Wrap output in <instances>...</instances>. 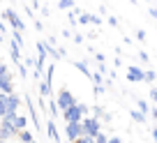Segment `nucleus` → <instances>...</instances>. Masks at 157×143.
Wrapping results in <instances>:
<instances>
[{"label":"nucleus","mask_w":157,"mask_h":143,"mask_svg":"<svg viewBox=\"0 0 157 143\" xmlns=\"http://www.w3.org/2000/svg\"><path fill=\"white\" fill-rule=\"evenodd\" d=\"M88 106L86 104H81V102H76L74 106H69V109H65L63 111V118H65V122H81V120L88 115Z\"/></svg>","instance_id":"nucleus-1"},{"label":"nucleus","mask_w":157,"mask_h":143,"mask_svg":"<svg viewBox=\"0 0 157 143\" xmlns=\"http://www.w3.org/2000/svg\"><path fill=\"white\" fill-rule=\"evenodd\" d=\"M102 132V125H99L97 118H93V115H86L83 120H81V134L83 136H97V134Z\"/></svg>","instance_id":"nucleus-2"},{"label":"nucleus","mask_w":157,"mask_h":143,"mask_svg":"<svg viewBox=\"0 0 157 143\" xmlns=\"http://www.w3.org/2000/svg\"><path fill=\"white\" fill-rule=\"evenodd\" d=\"M0 104L5 106V113H19V106H21V97L19 95H0Z\"/></svg>","instance_id":"nucleus-3"},{"label":"nucleus","mask_w":157,"mask_h":143,"mask_svg":"<svg viewBox=\"0 0 157 143\" xmlns=\"http://www.w3.org/2000/svg\"><path fill=\"white\" fill-rule=\"evenodd\" d=\"M53 102H56V106H58V111H65V109H69V106H74V104H76V97H74L69 90H65V88H63Z\"/></svg>","instance_id":"nucleus-4"},{"label":"nucleus","mask_w":157,"mask_h":143,"mask_svg":"<svg viewBox=\"0 0 157 143\" xmlns=\"http://www.w3.org/2000/svg\"><path fill=\"white\" fill-rule=\"evenodd\" d=\"M2 19L7 21V23L12 25V30H16V32H21V30H25V23L21 21V16L16 14L14 9H5V14H2Z\"/></svg>","instance_id":"nucleus-5"},{"label":"nucleus","mask_w":157,"mask_h":143,"mask_svg":"<svg viewBox=\"0 0 157 143\" xmlns=\"http://www.w3.org/2000/svg\"><path fill=\"white\" fill-rule=\"evenodd\" d=\"M44 42L37 44V60H35V74L42 76V69H44V62H46V49H44Z\"/></svg>","instance_id":"nucleus-6"},{"label":"nucleus","mask_w":157,"mask_h":143,"mask_svg":"<svg viewBox=\"0 0 157 143\" xmlns=\"http://www.w3.org/2000/svg\"><path fill=\"white\" fill-rule=\"evenodd\" d=\"M65 136H67L69 143H74L78 136H83V134H81V122H67V127H65Z\"/></svg>","instance_id":"nucleus-7"},{"label":"nucleus","mask_w":157,"mask_h":143,"mask_svg":"<svg viewBox=\"0 0 157 143\" xmlns=\"http://www.w3.org/2000/svg\"><path fill=\"white\" fill-rule=\"evenodd\" d=\"M12 92H14L12 72H10V74H0V95H12Z\"/></svg>","instance_id":"nucleus-8"},{"label":"nucleus","mask_w":157,"mask_h":143,"mask_svg":"<svg viewBox=\"0 0 157 143\" xmlns=\"http://www.w3.org/2000/svg\"><path fill=\"white\" fill-rule=\"evenodd\" d=\"M127 79H129V83H141L143 81V69L136 67V65H129L127 67Z\"/></svg>","instance_id":"nucleus-9"},{"label":"nucleus","mask_w":157,"mask_h":143,"mask_svg":"<svg viewBox=\"0 0 157 143\" xmlns=\"http://www.w3.org/2000/svg\"><path fill=\"white\" fill-rule=\"evenodd\" d=\"M10 55H12V60H14V65H21V46L14 44L12 40H10Z\"/></svg>","instance_id":"nucleus-10"},{"label":"nucleus","mask_w":157,"mask_h":143,"mask_svg":"<svg viewBox=\"0 0 157 143\" xmlns=\"http://www.w3.org/2000/svg\"><path fill=\"white\" fill-rule=\"evenodd\" d=\"M12 125H14L16 132H21V129H28V118H25V115H16V118L12 120Z\"/></svg>","instance_id":"nucleus-11"},{"label":"nucleus","mask_w":157,"mask_h":143,"mask_svg":"<svg viewBox=\"0 0 157 143\" xmlns=\"http://www.w3.org/2000/svg\"><path fill=\"white\" fill-rule=\"evenodd\" d=\"M16 136H19V141H21V143H35V136L28 132V129H21Z\"/></svg>","instance_id":"nucleus-12"},{"label":"nucleus","mask_w":157,"mask_h":143,"mask_svg":"<svg viewBox=\"0 0 157 143\" xmlns=\"http://www.w3.org/2000/svg\"><path fill=\"white\" fill-rule=\"evenodd\" d=\"M93 16L95 14H86V12H81V14L76 16V23L78 25H88V23H93Z\"/></svg>","instance_id":"nucleus-13"},{"label":"nucleus","mask_w":157,"mask_h":143,"mask_svg":"<svg viewBox=\"0 0 157 143\" xmlns=\"http://www.w3.org/2000/svg\"><path fill=\"white\" fill-rule=\"evenodd\" d=\"M74 67H76L83 76H90V69H88V62H86V60H76V62H74Z\"/></svg>","instance_id":"nucleus-14"},{"label":"nucleus","mask_w":157,"mask_h":143,"mask_svg":"<svg viewBox=\"0 0 157 143\" xmlns=\"http://www.w3.org/2000/svg\"><path fill=\"white\" fill-rule=\"evenodd\" d=\"M46 132H49V136L53 138V141H60V136H58V129H56V125L51 122V120L46 122Z\"/></svg>","instance_id":"nucleus-15"},{"label":"nucleus","mask_w":157,"mask_h":143,"mask_svg":"<svg viewBox=\"0 0 157 143\" xmlns=\"http://www.w3.org/2000/svg\"><path fill=\"white\" fill-rule=\"evenodd\" d=\"M39 92H42V97H49V95H51V83L39 81Z\"/></svg>","instance_id":"nucleus-16"},{"label":"nucleus","mask_w":157,"mask_h":143,"mask_svg":"<svg viewBox=\"0 0 157 143\" xmlns=\"http://www.w3.org/2000/svg\"><path fill=\"white\" fill-rule=\"evenodd\" d=\"M53 74H56V65H49V67H46V83H51V81H53Z\"/></svg>","instance_id":"nucleus-17"},{"label":"nucleus","mask_w":157,"mask_h":143,"mask_svg":"<svg viewBox=\"0 0 157 143\" xmlns=\"http://www.w3.org/2000/svg\"><path fill=\"white\" fill-rule=\"evenodd\" d=\"M58 7H60V9H72L74 0H58Z\"/></svg>","instance_id":"nucleus-18"},{"label":"nucleus","mask_w":157,"mask_h":143,"mask_svg":"<svg viewBox=\"0 0 157 143\" xmlns=\"http://www.w3.org/2000/svg\"><path fill=\"white\" fill-rule=\"evenodd\" d=\"M143 81H146V83H152V81H155V72H152V69H146V72H143Z\"/></svg>","instance_id":"nucleus-19"},{"label":"nucleus","mask_w":157,"mask_h":143,"mask_svg":"<svg viewBox=\"0 0 157 143\" xmlns=\"http://www.w3.org/2000/svg\"><path fill=\"white\" fill-rule=\"evenodd\" d=\"M12 42L19 46H23V37H21V32H16V30H12Z\"/></svg>","instance_id":"nucleus-20"},{"label":"nucleus","mask_w":157,"mask_h":143,"mask_svg":"<svg viewBox=\"0 0 157 143\" xmlns=\"http://www.w3.org/2000/svg\"><path fill=\"white\" fill-rule=\"evenodd\" d=\"M132 118L136 122H146V113H141V111H132Z\"/></svg>","instance_id":"nucleus-21"},{"label":"nucleus","mask_w":157,"mask_h":143,"mask_svg":"<svg viewBox=\"0 0 157 143\" xmlns=\"http://www.w3.org/2000/svg\"><path fill=\"white\" fill-rule=\"evenodd\" d=\"M106 138H109L106 134H104V132H99L97 136H93V143H106Z\"/></svg>","instance_id":"nucleus-22"},{"label":"nucleus","mask_w":157,"mask_h":143,"mask_svg":"<svg viewBox=\"0 0 157 143\" xmlns=\"http://www.w3.org/2000/svg\"><path fill=\"white\" fill-rule=\"evenodd\" d=\"M93 118H104V109H102V106H95V109H93Z\"/></svg>","instance_id":"nucleus-23"},{"label":"nucleus","mask_w":157,"mask_h":143,"mask_svg":"<svg viewBox=\"0 0 157 143\" xmlns=\"http://www.w3.org/2000/svg\"><path fill=\"white\" fill-rule=\"evenodd\" d=\"M139 111H141V113H148V102L139 99Z\"/></svg>","instance_id":"nucleus-24"},{"label":"nucleus","mask_w":157,"mask_h":143,"mask_svg":"<svg viewBox=\"0 0 157 143\" xmlns=\"http://www.w3.org/2000/svg\"><path fill=\"white\" fill-rule=\"evenodd\" d=\"M74 143H93V138H90V136H78Z\"/></svg>","instance_id":"nucleus-25"},{"label":"nucleus","mask_w":157,"mask_h":143,"mask_svg":"<svg viewBox=\"0 0 157 143\" xmlns=\"http://www.w3.org/2000/svg\"><path fill=\"white\" fill-rule=\"evenodd\" d=\"M136 40H139V42L146 40V30H136Z\"/></svg>","instance_id":"nucleus-26"},{"label":"nucleus","mask_w":157,"mask_h":143,"mask_svg":"<svg viewBox=\"0 0 157 143\" xmlns=\"http://www.w3.org/2000/svg\"><path fill=\"white\" fill-rule=\"evenodd\" d=\"M49 109H51V113H58V106H56V102H53V99H51V102H49Z\"/></svg>","instance_id":"nucleus-27"},{"label":"nucleus","mask_w":157,"mask_h":143,"mask_svg":"<svg viewBox=\"0 0 157 143\" xmlns=\"http://www.w3.org/2000/svg\"><path fill=\"white\" fill-rule=\"evenodd\" d=\"M19 74L23 76V79H25V76H28V69H25V65H19Z\"/></svg>","instance_id":"nucleus-28"},{"label":"nucleus","mask_w":157,"mask_h":143,"mask_svg":"<svg viewBox=\"0 0 157 143\" xmlns=\"http://www.w3.org/2000/svg\"><path fill=\"white\" fill-rule=\"evenodd\" d=\"M106 143H123V141H120V136H109Z\"/></svg>","instance_id":"nucleus-29"},{"label":"nucleus","mask_w":157,"mask_h":143,"mask_svg":"<svg viewBox=\"0 0 157 143\" xmlns=\"http://www.w3.org/2000/svg\"><path fill=\"white\" fill-rule=\"evenodd\" d=\"M109 25H113V28H118V19H116V16H109Z\"/></svg>","instance_id":"nucleus-30"},{"label":"nucleus","mask_w":157,"mask_h":143,"mask_svg":"<svg viewBox=\"0 0 157 143\" xmlns=\"http://www.w3.org/2000/svg\"><path fill=\"white\" fill-rule=\"evenodd\" d=\"M139 58H141L143 62H148V60H150V58H148V53H146V51H139Z\"/></svg>","instance_id":"nucleus-31"},{"label":"nucleus","mask_w":157,"mask_h":143,"mask_svg":"<svg viewBox=\"0 0 157 143\" xmlns=\"http://www.w3.org/2000/svg\"><path fill=\"white\" fill-rule=\"evenodd\" d=\"M74 42H76V44H81V42H83V35L76 32V35H74Z\"/></svg>","instance_id":"nucleus-32"},{"label":"nucleus","mask_w":157,"mask_h":143,"mask_svg":"<svg viewBox=\"0 0 157 143\" xmlns=\"http://www.w3.org/2000/svg\"><path fill=\"white\" fill-rule=\"evenodd\" d=\"M150 99H152V102L157 99V88H150Z\"/></svg>","instance_id":"nucleus-33"},{"label":"nucleus","mask_w":157,"mask_h":143,"mask_svg":"<svg viewBox=\"0 0 157 143\" xmlns=\"http://www.w3.org/2000/svg\"><path fill=\"white\" fill-rule=\"evenodd\" d=\"M2 40H5V35H2V32H0V42H2Z\"/></svg>","instance_id":"nucleus-34"},{"label":"nucleus","mask_w":157,"mask_h":143,"mask_svg":"<svg viewBox=\"0 0 157 143\" xmlns=\"http://www.w3.org/2000/svg\"><path fill=\"white\" fill-rule=\"evenodd\" d=\"M0 143H5V141H0Z\"/></svg>","instance_id":"nucleus-35"}]
</instances>
